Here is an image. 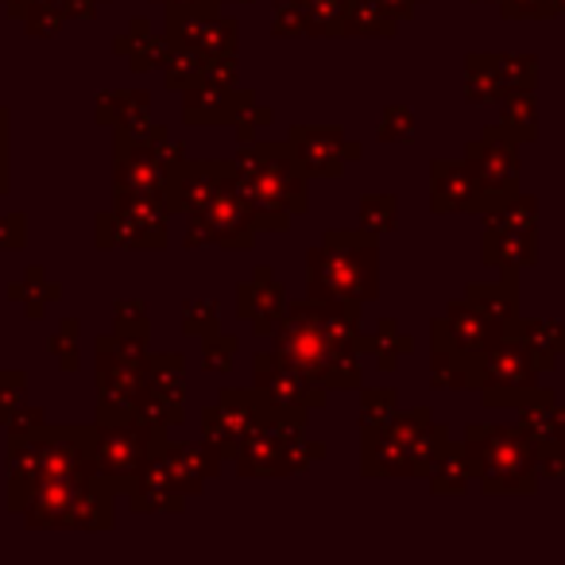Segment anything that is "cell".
Wrapping results in <instances>:
<instances>
[{
    "label": "cell",
    "instance_id": "obj_1",
    "mask_svg": "<svg viewBox=\"0 0 565 565\" xmlns=\"http://www.w3.org/2000/svg\"><path fill=\"white\" fill-rule=\"evenodd\" d=\"M20 392H24V376L20 372H0V423H9L17 415Z\"/></svg>",
    "mask_w": 565,
    "mask_h": 565
},
{
    "label": "cell",
    "instance_id": "obj_2",
    "mask_svg": "<svg viewBox=\"0 0 565 565\" xmlns=\"http://www.w3.org/2000/svg\"><path fill=\"white\" fill-rule=\"evenodd\" d=\"M24 244V217L12 213V217H0V248H20Z\"/></svg>",
    "mask_w": 565,
    "mask_h": 565
},
{
    "label": "cell",
    "instance_id": "obj_3",
    "mask_svg": "<svg viewBox=\"0 0 565 565\" xmlns=\"http://www.w3.org/2000/svg\"><path fill=\"white\" fill-rule=\"evenodd\" d=\"M4 182H9V174H4V151H0V190H4Z\"/></svg>",
    "mask_w": 565,
    "mask_h": 565
},
{
    "label": "cell",
    "instance_id": "obj_4",
    "mask_svg": "<svg viewBox=\"0 0 565 565\" xmlns=\"http://www.w3.org/2000/svg\"><path fill=\"white\" fill-rule=\"evenodd\" d=\"M0 148H4V113H0Z\"/></svg>",
    "mask_w": 565,
    "mask_h": 565
}]
</instances>
